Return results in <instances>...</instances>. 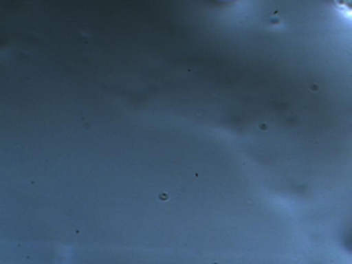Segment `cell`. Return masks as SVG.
Listing matches in <instances>:
<instances>
[{
  "instance_id": "cell-1",
  "label": "cell",
  "mask_w": 352,
  "mask_h": 264,
  "mask_svg": "<svg viewBox=\"0 0 352 264\" xmlns=\"http://www.w3.org/2000/svg\"><path fill=\"white\" fill-rule=\"evenodd\" d=\"M333 2L339 10L352 16V0H333Z\"/></svg>"
}]
</instances>
